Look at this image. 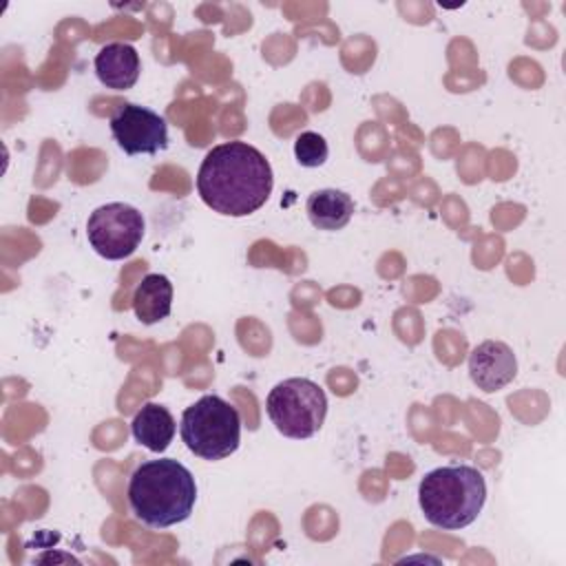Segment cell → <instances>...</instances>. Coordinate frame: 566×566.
Listing matches in <instances>:
<instances>
[{
    "mask_svg": "<svg viewBox=\"0 0 566 566\" xmlns=\"http://www.w3.org/2000/svg\"><path fill=\"white\" fill-rule=\"evenodd\" d=\"M274 175L265 155L248 142L212 146L197 172L201 201L226 217L256 212L272 192Z\"/></svg>",
    "mask_w": 566,
    "mask_h": 566,
    "instance_id": "6da1fadb",
    "label": "cell"
},
{
    "mask_svg": "<svg viewBox=\"0 0 566 566\" xmlns=\"http://www.w3.org/2000/svg\"><path fill=\"white\" fill-rule=\"evenodd\" d=\"M126 495L133 515L142 524L168 528L190 517L197 502V482L179 460H148L133 471Z\"/></svg>",
    "mask_w": 566,
    "mask_h": 566,
    "instance_id": "7a4b0ae2",
    "label": "cell"
},
{
    "mask_svg": "<svg viewBox=\"0 0 566 566\" xmlns=\"http://www.w3.org/2000/svg\"><path fill=\"white\" fill-rule=\"evenodd\" d=\"M484 502V475L469 464L438 467L418 484V504L424 520L444 531H460L475 522Z\"/></svg>",
    "mask_w": 566,
    "mask_h": 566,
    "instance_id": "3957f363",
    "label": "cell"
},
{
    "mask_svg": "<svg viewBox=\"0 0 566 566\" xmlns=\"http://www.w3.org/2000/svg\"><path fill=\"white\" fill-rule=\"evenodd\" d=\"M179 433L190 453L203 460H223L239 449L241 413L217 394L201 396L186 407L179 422Z\"/></svg>",
    "mask_w": 566,
    "mask_h": 566,
    "instance_id": "277c9868",
    "label": "cell"
},
{
    "mask_svg": "<svg viewBox=\"0 0 566 566\" xmlns=\"http://www.w3.org/2000/svg\"><path fill=\"white\" fill-rule=\"evenodd\" d=\"M265 411L279 433L292 440H307L325 422L327 396L318 382L294 376L270 389Z\"/></svg>",
    "mask_w": 566,
    "mask_h": 566,
    "instance_id": "5b68a950",
    "label": "cell"
},
{
    "mask_svg": "<svg viewBox=\"0 0 566 566\" xmlns=\"http://www.w3.org/2000/svg\"><path fill=\"white\" fill-rule=\"evenodd\" d=\"M144 217L135 206L113 201L95 208L86 221V237L91 248L108 259L119 261L130 256L144 239Z\"/></svg>",
    "mask_w": 566,
    "mask_h": 566,
    "instance_id": "8992f818",
    "label": "cell"
},
{
    "mask_svg": "<svg viewBox=\"0 0 566 566\" xmlns=\"http://www.w3.org/2000/svg\"><path fill=\"white\" fill-rule=\"evenodd\" d=\"M111 133L126 155H157L168 146L166 119L139 104H122L111 117Z\"/></svg>",
    "mask_w": 566,
    "mask_h": 566,
    "instance_id": "52a82bcc",
    "label": "cell"
},
{
    "mask_svg": "<svg viewBox=\"0 0 566 566\" xmlns=\"http://www.w3.org/2000/svg\"><path fill=\"white\" fill-rule=\"evenodd\" d=\"M469 376L486 394L504 389L517 376V358L502 340H484L469 354Z\"/></svg>",
    "mask_w": 566,
    "mask_h": 566,
    "instance_id": "ba28073f",
    "label": "cell"
},
{
    "mask_svg": "<svg viewBox=\"0 0 566 566\" xmlns=\"http://www.w3.org/2000/svg\"><path fill=\"white\" fill-rule=\"evenodd\" d=\"M142 62L135 46L126 42L104 44L95 55V73L97 80L113 91L133 88L139 80Z\"/></svg>",
    "mask_w": 566,
    "mask_h": 566,
    "instance_id": "9c48e42d",
    "label": "cell"
},
{
    "mask_svg": "<svg viewBox=\"0 0 566 566\" xmlns=\"http://www.w3.org/2000/svg\"><path fill=\"white\" fill-rule=\"evenodd\" d=\"M177 431V422L172 413L157 402H146L130 420L133 438L153 453H164Z\"/></svg>",
    "mask_w": 566,
    "mask_h": 566,
    "instance_id": "30bf717a",
    "label": "cell"
},
{
    "mask_svg": "<svg viewBox=\"0 0 566 566\" xmlns=\"http://www.w3.org/2000/svg\"><path fill=\"white\" fill-rule=\"evenodd\" d=\"M354 199L336 188L314 190L305 203V212L312 226L327 232L345 228L354 214Z\"/></svg>",
    "mask_w": 566,
    "mask_h": 566,
    "instance_id": "8fae6325",
    "label": "cell"
},
{
    "mask_svg": "<svg viewBox=\"0 0 566 566\" xmlns=\"http://www.w3.org/2000/svg\"><path fill=\"white\" fill-rule=\"evenodd\" d=\"M172 283L164 274H146L133 294V310L139 323L155 325L170 314Z\"/></svg>",
    "mask_w": 566,
    "mask_h": 566,
    "instance_id": "7c38bea8",
    "label": "cell"
},
{
    "mask_svg": "<svg viewBox=\"0 0 566 566\" xmlns=\"http://www.w3.org/2000/svg\"><path fill=\"white\" fill-rule=\"evenodd\" d=\"M327 155H329V148H327V142L323 139V135H318L314 130H305V133L296 135L294 157L301 166L318 168L327 161Z\"/></svg>",
    "mask_w": 566,
    "mask_h": 566,
    "instance_id": "4fadbf2b",
    "label": "cell"
}]
</instances>
